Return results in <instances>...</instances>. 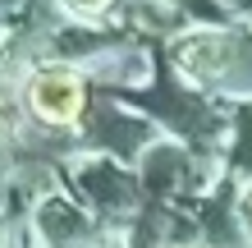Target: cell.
Segmentation results:
<instances>
[{
    "label": "cell",
    "instance_id": "3",
    "mask_svg": "<svg viewBox=\"0 0 252 248\" xmlns=\"http://www.w3.org/2000/svg\"><path fill=\"white\" fill-rule=\"evenodd\" d=\"M69 5L78 9V14H101V9L110 5V0H69Z\"/></svg>",
    "mask_w": 252,
    "mask_h": 248
},
{
    "label": "cell",
    "instance_id": "4",
    "mask_svg": "<svg viewBox=\"0 0 252 248\" xmlns=\"http://www.w3.org/2000/svg\"><path fill=\"white\" fill-rule=\"evenodd\" d=\"M5 152H9V134H5V124H0V175H5V166H9Z\"/></svg>",
    "mask_w": 252,
    "mask_h": 248
},
{
    "label": "cell",
    "instance_id": "1",
    "mask_svg": "<svg viewBox=\"0 0 252 248\" xmlns=\"http://www.w3.org/2000/svg\"><path fill=\"white\" fill-rule=\"evenodd\" d=\"M23 106L51 134L78 129L83 115H87V74L78 65H41V69L28 74Z\"/></svg>",
    "mask_w": 252,
    "mask_h": 248
},
{
    "label": "cell",
    "instance_id": "5",
    "mask_svg": "<svg viewBox=\"0 0 252 248\" xmlns=\"http://www.w3.org/2000/svg\"><path fill=\"white\" fill-rule=\"evenodd\" d=\"M0 248H14V239H9V225H0Z\"/></svg>",
    "mask_w": 252,
    "mask_h": 248
},
{
    "label": "cell",
    "instance_id": "2",
    "mask_svg": "<svg viewBox=\"0 0 252 248\" xmlns=\"http://www.w3.org/2000/svg\"><path fill=\"white\" fill-rule=\"evenodd\" d=\"M239 230H243V239L252 244V179L243 184V193H239Z\"/></svg>",
    "mask_w": 252,
    "mask_h": 248
}]
</instances>
